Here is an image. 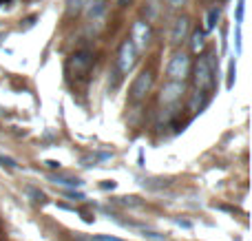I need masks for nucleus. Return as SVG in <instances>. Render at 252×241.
<instances>
[{"instance_id": "nucleus-1", "label": "nucleus", "mask_w": 252, "mask_h": 241, "mask_svg": "<svg viewBox=\"0 0 252 241\" xmlns=\"http://www.w3.org/2000/svg\"><path fill=\"white\" fill-rule=\"evenodd\" d=\"M215 73H217L215 56L213 53H204L195 64V87H197V91L208 93L210 89L215 87Z\"/></svg>"}, {"instance_id": "nucleus-2", "label": "nucleus", "mask_w": 252, "mask_h": 241, "mask_svg": "<svg viewBox=\"0 0 252 241\" xmlns=\"http://www.w3.org/2000/svg\"><path fill=\"white\" fill-rule=\"evenodd\" d=\"M130 44H133L135 53L137 51H146L148 42H151V27H148V22L144 20H137L133 25V29H130Z\"/></svg>"}, {"instance_id": "nucleus-3", "label": "nucleus", "mask_w": 252, "mask_h": 241, "mask_svg": "<svg viewBox=\"0 0 252 241\" xmlns=\"http://www.w3.org/2000/svg\"><path fill=\"white\" fill-rule=\"evenodd\" d=\"M188 69H190V58L186 53H175L166 73H168V78L173 82H184V78L188 75Z\"/></svg>"}, {"instance_id": "nucleus-4", "label": "nucleus", "mask_w": 252, "mask_h": 241, "mask_svg": "<svg viewBox=\"0 0 252 241\" xmlns=\"http://www.w3.org/2000/svg\"><path fill=\"white\" fill-rule=\"evenodd\" d=\"M133 66H135V49L128 40H124L122 47H120V53H118V69H120V73L128 75Z\"/></svg>"}, {"instance_id": "nucleus-5", "label": "nucleus", "mask_w": 252, "mask_h": 241, "mask_svg": "<svg viewBox=\"0 0 252 241\" xmlns=\"http://www.w3.org/2000/svg\"><path fill=\"white\" fill-rule=\"evenodd\" d=\"M151 84H153V73L151 71H142V73L135 78L133 87H130V95H133V100H142V97L151 91Z\"/></svg>"}, {"instance_id": "nucleus-6", "label": "nucleus", "mask_w": 252, "mask_h": 241, "mask_svg": "<svg viewBox=\"0 0 252 241\" xmlns=\"http://www.w3.org/2000/svg\"><path fill=\"white\" fill-rule=\"evenodd\" d=\"M184 91H186L184 82H168L164 89H161L159 102H161V104H175V102L184 95Z\"/></svg>"}, {"instance_id": "nucleus-7", "label": "nucleus", "mask_w": 252, "mask_h": 241, "mask_svg": "<svg viewBox=\"0 0 252 241\" xmlns=\"http://www.w3.org/2000/svg\"><path fill=\"white\" fill-rule=\"evenodd\" d=\"M188 27H190L188 18H179V20H175V27H173V31H170V42L182 44L188 35Z\"/></svg>"}, {"instance_id": "nucleus-8", "label": "nucleus", "mask_w": 252, "mask_h": 241, "mask_svg": "<svg viewBox=\"0 0 252 241\" xmlns=\"http://www.w3.org/2000/svg\"><path fill=\"white\" fill-rule=\"evenodd\" d=\"M104 9H106L104 0H91V2H89V9H87V16L91 18V20H102Z\"/></svg>"}, {"instance_id": "nucleus-9", "label": "nucleus", "mask_w": 252, "mask_h": 241, "mask_svg": "<svg viewBox=\"0 0 252 241\" xmlns=\"http://www.w3.org/2000/svg\"><path fill=\"white\" fill-rule=\"evenodd\" d=\"M49 180L58 186H64V188H80L84 184L82 180H73V177H60V175H51Z\"/></svg>"}, {"instance_id": "nucleus-10", "label": "nucleus", "mask_w": 252, "mask_h": 241, "mask_svg": "<svg viewBox=\"0 0 252 241\" xmlns=\"http://www.w3.org/2000/svg\"><path fill=\"white\" fill-rule=\"evenodd\" d=\"M71 66H75L78 73H84V71L91 66V56H87V53H78V56H73V60H71Z\"/></svg>"}, {"instance_id": "nucleus-11", "label": "nucleus", "mask_w": 252, "mask_h": 241, "mask_svg": "<svg viewBox=\"0 0 252 241\" xmlns=\"http://www.w3.org/2000/svg\"><path fill=\"white\" fill-rule=\"evenodd\" d=\"M204 44H206V31H199V29H197L195 33H192V44H190L192 51L199 53L201 49H204Z\"/></svg>"}, {"instance_id": "nucleus-12", "label": "nucleus", "mask_w": 252, "mask_h": 241, "mask_svg": "<svg viewBox=\"0 0 252 241\" xmlns=\"http://www.w3.org/2000/svg\"><path fill=\"white\" fill-rule=\"evenodd\" d=\"M217 20H219V7H215V9H210L208 18H206V31L215 29V25H217Z\"/></svg>"}, {"instance_id": "nucleus-13", "label": "nucleus", "mask_w": 252, "mask_h": 241, "mask_svg": "<svg viewBox=\"0 0 252 241\" xmlns=\"http://www.w3.org/2000/svg\"><path fill=\"white\" fill-rule=\"evenodd\" d=\"M0 166H2V168H9V171H16V168H20V164H18L13 157H7V155L0 153Z\"/></svg>"}, {"instance_id": "nucleus-14", "label": "nucleus", "mask_w": 252, "mask_h": 241, "mask_svg": "<svg viewBox=\"0 0 252 241\" xmlns=\"http://www.w3.org/2000/svg\"><path fill=\"white\" fill-rule=\"evenodd\" d=\"M87 2H89V0H69V13L80 11V9H82Z\"/></svg>"}, {"instance_id": "nucleus-15", "label": "nucleus", "mask_w": 252, "mask_h": 241, "mask_svg": "<svg viewBox=\"0 0 252 241\" xmlns=\"http://www.w3.org/2000/svg\"><path fill=\"white\" fill-rule=\"evenodd\" d=\"M235 73H237V66H235V60H232L230 66H228V89H232V84H235Z\"/></svg>"}, {"instance_id": "nucleus-16", "label": "nucleus", "mask_w": 252, "mask_h": 241, "mask_svg": "<svg viewBox=\"0 0 252 241\" xmlns=\"http://www.w3.org/2000/svg\"><path fill=\"white\" fill-rule=\"evenodd\" d=\"M246 0H239L237 2V27H241V22H244V9H246Z\"/></svg>"}, {"instance_id": "nucleus-17", "label": "nucleus", "mask_w": 252, "mask_h": 241, "mask_svg": "<svg viewBox=\"0 0 252 241\" xmlns=\"http://www.w3.org/2000/svg\"><path fill=\"white\" fill-rule=\"evenodd\" d=\"M120 204L122 206H139L142 202H137V197H120Z\"/></svg>"}, {"instance_id": "nucleus-18", "label": "nucleus", "mask_w": 252, "mask_h": 241, "mask_svg": "<svg viewBox=\"0 0 252 241\" xmlns=\"http://www.w3.org/2000/svg\"><path fill=\"white\" fill-rule=\"evenodd\" d=\"M27 193H29V195H31V197H33V202H42V199H44V195H42V193H40V190L31 188V186H29V188H27Z\"/></svg>"}, {"instance_id": "nucleus-19", "label": "nucleus", "mask_w": 252, "mask_h": 241, "mask_svg": "<svg viewBox=\"0 0 252 241\" xmlns=\"http://www.w3.org/2000/svg\"><path fill=\"white\" fill-rule=\"evenodd\" d=\"M64 195H66V197H71L73 202H82V199H84V195L82 193H75V190H64Z\"/></svg>"}, {"instance_id": "nucleus-20", "label": "nucleus", "mask_w": 252, "mask_h": 241, "mask_svg": "<svg viewBox=\"0 0 252 241\" xmlns=\"http://www.w3.org/2000/svg\"><path fill=\"white\" fill-rule=\"evenodd\" d=\"M144 237H146V239H153V241H164V239H166L164 235H157V233H146V230H144Z\"/></svg>"}, {"instance_id": "nucleus-21", "label": "nucleus", "mask_w": 252, "mask_h": 241, "mask_svg": "<svg viewBox=\"0 0 252 241\" xmlns=\"http://www.w3.org/2000/svg\"><path fill=\"white\" fill-rule=\"evenodd\" d=\"M93 241H124V239L111 237V235H97V237H93Z\"/></svg>"}, {"instance_id": "nucleus-22", "label": "nucleus", "mask_w": 252, "mask_h": 241, "mask_svg": "<svg viewBox=\"0 0 252 241\" xmlns=\"http://www.w3.org/2000/svg\"><path fill=\"white\" fill-rule=\"evenodd\" d=\"M44 164H47L49 168H60V162H56V159H47Z\"/></svg>"}, {"instance_id": "nucleus-23", "label": "nucleus", "mask_w": 252, "mask_h": 241, "mask_svg": "<svg viewBox=\"0 0 252 241\" xmlns=\"http://www.w3.org/2000/svg\"><path fill=\"white\" fill-rule=\"evenodd\" d=\"M168 2H170V7H182L186 0H168Z\"/></svg>"}, {"instance_id": "nucleus-24", "label": "nucleus", "mask_w": 252, "mask_h": 241, "mask_svg": "<svg viewBox=\"0 0 252 241\" xmlns=\"http://www.w3.org/2000/svg\"><path fill=\"white\" fill-rule=\"evenodd\" d=\"M102 188H104V190H109V188L113 190L115 188V181H106V184H102Z\"/></svg>"}, {"instance_id": "nucleus-25", "label": "nucleus", "mask_w": 252, "mask_h": 241, "mask_svg": "<svg viewBox=\"0 0 252 241\" xmlns=\"http://www.w3.org/2000/svg\"><path fill=\"white\" fill-rule=\"evenodd\" d=\"M175 224H177V226H184V228H190V224H188V221H182V219H175Z\"/></svg>"}, {"instance_id": "nucleus-26", "label": "nucleus", "mask_w": 252, "mask_h": 241, "mask_svg": "<svg viewBox=\"0 0 252 241\" xmlns=\"http://www.w3.org/2000/svg\"><path fill=\"white\" fill-rule=\"evenodd\" d=\"M118 2H120V4H126V2H128V0H118Z\"/></svg>"}]
</instances>
